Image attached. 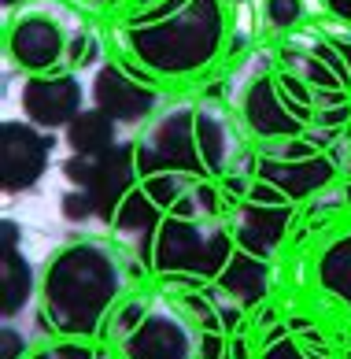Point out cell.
Listing matches in <instances>:
<instances>
[{"mask_svg": "<svg viewBox=\"0 0 351 359\" xmlns=\"http://www.w3.org/2000/svg\"><path fill=\"white\" fill-rule=\"evenodd\" d=\"M126 292L123 256L107 241H67L48 256L41 274V323L60 337L89 341L107 334Z\"/></svg>", "mask_w": 351, "mask_h": 359, "instance_id": "cell-1", "label": "cell"}, {"mask_svg": "<svg viewBox=\"0 0 351 359\" xmlns=\"http://www.w3.org/2000/svg\"><path fill=\"white\" fill-rule=\"evenodd\" d=\"M237 134L219 104L185 100L152 118L137 141L141 175H185L193 182H219L237 156Z\"/></svg>", "mask_w": 351, "mask_h": 359, "instance_id": "cell-2", "label": "cell"}, {"mask_svg": "<svg viewBox=\"0 0 351 359\" xmlns=\"http://www.w3.org/2000/svg\"><path fill=\"white\" fill-rule=\"evenodd\" d=\"M229 37L226 0H188L167 19L123 26V41L133 63L152 71L159 82L193 78L222 56Z\"/></svg>", "mask_w": 351, "mask_h": 359, "instance_id": "cell-3", "label": "cell"}, {"mask_svg": "<svg viewBox=\"0 0 351 359\" xmlns=\"http://www.w3.org/2000/svg\"><path fill=\"white\" fill-rule=\"evenodd\" d=\"M141 263L152 274H159L167 285H214V278L226 271V263L237 252V237L219 215H204L188 189L174 204L152 233L137 241Z\"/></svg>", "mask_w": 351, "mask_h": 359, "instance_id": "cell-4", "label": "cell"}, {"mask_svg": "<svg viewBox=\"0 0 351 359\" xmlns=\"http://www.w3.org/2000/svg\"><path fill=\"white\" fill-rule=\"evenodd\" d=\"M240 118L263 141H292L315 126L318 97L285 63H270L240 93Z\"/></svg>", "mask_w": 351, "mask_h": 359, "instance_id": "cell-5", "label": "cell"}, {"mask_svg": "<svg viewBox=\"0 0 351 359\" xmlns=\"http://www.w3.org/2000/svg\"><path fill=\"white\" fill-rule=\"evenodd\" d=\"M292 219H296V201L292 196L281 193L277 185L266 182V178H252L248 193L237 201L229 230H233V237H237V248L270 259L277 252V245L285 241Z\"/></svg>", "mask_w": 351, "mask_h": 359, "instance_id": "cell-6", "label": "cell"}, {"mask_svg": "<svg viewBox=\"0 0 351 359\" xmlns=\"http://www.w3.org/2000/svg\"><path fill=\"white\" fill-rule=\"evenodd\" d=\"M92 104L111 115L118 126L148 123L159 111V78L130 56L107 60L92 74Z\"/></svg>", "mask_w": 351, "mask_h": 359, "instance_id": "cell-7", "label": "cell"}, {"mask_svg": "<svg viewBox=\"0 0 351 359\" xmlns=\"http://www.w3.org/2000/svg\"><path fill=\"white\" fill-rule=\"evenodd\" d=\"M52 130L34 126L30 118H4L0 123V189L8 196L34 189L52 163Z\"/></svg>", "mask_w": 351, "mask_h": 359, "instance_id": "cell-8", "label": "cell"}, {"mask_svg": "<svg viewBox=\"0 0 351 359\" xmlns=\"http://www.w3.org/2000/svg\"><path fill=\"white\" fill-rule=\"evenodd\" d=\"M4 48H8V60L19 71L45 74V71H56L60 63H67L71 37L60 26V19H52L48 11H22L19 19L8 22Z\"/></svg>", "mask_w": 351, "mask_h": 359, "instance_id": "cell-9", "label": "cell"}, {"mask_svg": "<svg viewBox=\"0 0 351 359\" xmlns=\"http://www.w3.org/2000/svg\"><path fill=\"white\" fill-rule=\"evenodd\" d=\"M188 189H193V178H185V175H170V170H163V175H141V182L133 185L126 193V201L118 204L111 230L141 241L144 233L156 230L159 219H163Z\"/></svg>", "mask_w": 351, "mask_h": 359, "instance_id": "cell-10", "label": "cell"}, {"mask_svg": "<svg viewBox=\"0 0 351 359\" xmlns=\"http://www.w3.org/2000/svg\"><path fill=\"white\" fill-rule=\"evenodd\" d=\"M22 115L41 130H67L71 118L85 108V89L71 71H45V74H26L19 89Z\"/></svg>", "mask_w": 351, "mask_h": 359, "instance_id": "cell-11", "label": "cell"}, {"mask_svg": "<svg viewBox=\"0 0 351 359\" xmlns=\"http://www.w3.org/2000/svg\"><path fill=\"white\" fill-rule=\"evenodd\" d=\"M126 359H196V330L188 315L152 308L148 318L123 341Z\"/></svg>", "mask_w": 351, "mask_h": 359, "instance_id": "cell-12", "label": "cell"}, {"mask_svg": "<svg viewBox=\"0 0 351 359\" xmlns=\"http://www.w3.org/2000/svg\"><path fill=\"white\" fill-rule=\"evenodd\" d=\"M141 182V167H137V141H118L115 149H107L104 156H92V182H89V196L97 208V219L104 226L115 222L118 204L126 201V193Z\"/></svg>", "mask_w": 351, "mask_h": 359, "instance_id": "cell-13", "label": "cell"}, {"mask_svg": "<svg viewBox=\"0 0 351 359\" xmlns=\"http://www.w3.org/2000/svg\"><path fill=\"white\" fill-rule=\"evenodd\" d=\"M255 178L274 182L281 193H289L296 204L307 196L322 193L326 185L336 178V159L329 152H310V156H281V152H266L255 163Z\"/></svg>", "mask_w": 351, "mask_h": 359, "instance_id": "cell-14", "label": "cell"}, {"mask_svg": "<svg viewBox=\"0 0 351 359\" xmlns=\"http://www.w3.org/2000/svg\"><path fill=\"white\" fill-rule=\"evenodd\" d=\"M0 233H4L0 237V315H4V323H11V318H19L30 308L37 278H34L26 252L19 248L22 230L15 226V219H4Z\"/></svg>", "mask_w": 351, "mask_h": 359, "instance_id": "cell-15", "label": "cell"}, {"mask_svg": "<svg viewBox=\"0 0 351 359\" xmlns=\"http://www.w3.org/2000/svg\"><path fill=\"white\" fill-rule=\"evenodd\" d=\"M214 289L222 292L226 300L240 304L245 311L259 308L266 300V289H270V267L263 256H252V252L237 248L233 259L226 263V271L214 278Z\"/></svg>", "mask_w": 351, "mask_h": 359, "instance_id": "cell-16", "label": "cell"}, {"mask_svg": "<svg viewBox=\"0 0 351 359\" xmlns=\"http://www.w3.org/2000/svg\"><path fill=\"white\" fill-rule=\"evenodd\" d=\"M63 137H67V149L78 152V156H104L107 149L118 144V123L92 104V108H82L71 118V126L63 130Z\"/></svg>", "mask_w": 351, "mask_h": 359, "instance_id": "cell-17", "label": "cell"}, {"mask_svg": "<svg viewBox=\"0 0 351 359\" xmlns=\"http://www.w3.org/2000/svg\"><path fill=\"white\" fill-rule=\"evenodd\" d=\"M315 278H318V289L326 292V297L351 308V233L333 237V241L318 252Z\"/></svg>", "mask_w": 351, "mask_h": 359, "instance_id": "cell-18", "label": "cell"}, {"mask_svg": "<svg viewBox=\"0 0 351 359\" xmlns=\"http://www.w3.org/2000/svg\"><path fill=\"white\" fill-rule=\"evenodd\" d=\"M148 311H152V304H148L144 297H126V300L115 308L111 323H107V334L118 337V341H126L133 330H137L144 318H148Z\"/></svg>", "mask_w": 351, "mask_h": 359, "instance_id": "cell-19", "label": "cell"}, {"mask_svg": "<svg viewBox=\"0 0 351 359\" xmlns=\"http://www.w3.org/2000/svg\"><path fill=\"white\" fill-rule=\"evenodd\" d=\"M259 359H318V355H310V348L303 341H296V334L289 326H277L263 337V355Z\"/></svg>", "mask_w": 351, "mask_h": 359, "instance_id": "cell-20", "label": "cell"}, {"mask_svg": "<svg viewBox=\"0 0 351 359\" xmlns=\"http://www.w3.org/2000/svg\"><path fill=\"white\" fill-rule=\"evenodd\" d=\"M303 0H263V19L270 30H296L303 22Z\"/></svg>", "mask_w": 351, "mask_h": 359, "instance_id": "cell-21", "label": "cell"}, {"mask_svg": "<svg viewBox=\"0 0 351 359\" xmlns=\"http://www.w3.org/2000/svg\"><path fill=\"white\" fill-rule=\"evenodd\" d=\"M60 211H63V219H67V222H85V219H97V208H92V196H89V189H74V185H71V193H63Z\"/></svg>", "mask_w": 351, "mask_h": 359, "instance_id": "cell-22", "label": "cell"}, {"mask_svg": "<svg viewBox=\"0 0 351 359\" xmlns=\"http://www.w3.org/2000/svg\"><path fill=\"white\" fill-rule=\"evenodd\" d=\"M196 359H233L226 330H196Z\"/></svg>", "mask_w": 351, "mask_h": 359, "instance_id": "cell-23", "label": "cell"}, {"mask_svg": "<svg viewBox=\"0 0 351 359\" xmlns=\"http://www.w3.org/2000/svg\"><path fill=\"white\" fill-rule=\"evenodd\" d=\"M63 178L74 185V189H89V182H92V156H78V152H71L63 159Z\"/></svg>", "mask_w": 351, "mask_h": 359, "instance_id": "cell-24", "label": "cell"}, {"mask_svg": "<svg viewBox=\"0 0 351 359\" xmlns=\"http://www.w3.org/2000/svg\"><path fill=\"white\" fill-rule=\"evenodd\" d=\"M92 60H97V45H92L85 34L71 37V48H67V63H71V67H85V63H92Z\"/></svg>", "mask_w": 351, "mask_h": 359, "instance_id": "cell-25", "label": "cell"}, {"mask_svg": "<svg viewBox=\"0 0 351 359\" xmlns=\"http://www.w3.org/2000/svg\"><path fill=\"white\" fill-rule=\"evenodd\" d=\"M0 344H4V359H26V337L11 323L0 326Z\"/></svg>", "mask_w": 351, "mask_h": 359, "instance_id": "cell-26", "label": "cell"}, {"mask_svg": "<svg viewBox=\"0 0 351 359\" xmlns=\"http://www.w3.org/2000/svg\"><path fill=\"white\" fill-rule=\"evenodd\" d=\"M52 355L56 359H97L85 341H74V337H63L60 344H52Z\"/></svg>", "mask_w": 351, "mask_h": 359, "instance_id": "cell-27", "label": "cell"}, {"mask_svg": "<svg viewBox=\"0 0 351 359\" xmlns=\"http://www.w3.org/2000/svg\"><path fill=\"white\" fill-rule=\"evenodd\" d=\"M318 8L326 11L333 22H340L344 30H351V0H318Z\"/></svg>", "mask_w": 351, "mask_h": 359, "instance_id": "cell-28", "label": "cell"}, {"mask_svg": "<svg viewBox=\"0 0 351 359\" xmlns=\"http://www.w3.org/2000/svg\"><path fill=\"white\" fill-rule=\"evenodd\" d=\"M333 37V45L344 52V60H347V71H351V37H340V34H329Z\"/></svg>", "mask_w": 351, "mask_h": 359, "instance_id": "cell-29", "label": "cell"}, {"mask_svg": "<svg viewBox=\"0 0 351 359\" xmlns=\"http://www.w3.org/2000/svg\"><path fill=\"white\" fill-rule=\"evenodd\" d=\"M229 352H233V359H248V344H245V341L237 337L233 344H229Z\"/></svg>", "mask_w": 351, "mask_h": 359, "instance_id": "cell-30", "label": "cell"}, {"mask_svg": "<svg viewBox=\"0 0 351 359\" xmlns=\"http://www.w3.org/2000/svg\"><path fill=\"white\" fill-rule=\"evenodd\" d=\"M19 4H26V0H4V8L11 11V8H19Z\"/></svg>", "mask_w": 351, "mask_h": 359, "instance_id": "cell-31", "label": "cell"}]
</instances>
